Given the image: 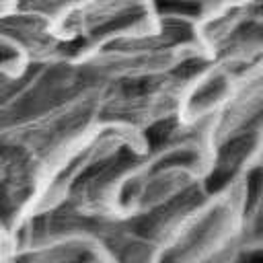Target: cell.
<instances>
[{
  "label": "cell",
  "instance_id": "1",
  "mask_svg": "<svg viewBox=\"0 0 263 263\" xmlns=\"http://www.w3.org/2000/svg\"><path fill=\"white\" fill-rule=\"evenodd\" d=\"M249 175L201 193L156 247L152 263H203L240 247Z\"/></svg>",
  "mask_w": 263,
  "mask_h": 263
},
{
  "label": "cell",
  "instance_id": "2",
  "mask_svg": "<svg viewBox=\"0 0 263 263\" xmlns=\"http://www.w3.org/2000/svg\"><path fill=\"white\" fill-rule=\"evenodd\" d=\"M160 18L150 0H80L53 23L80 53L113 41L144 37L158 29Z\"/></svg>",
  "mask_w": 263,
  "mask_h": 263
},
{
  "label": "cell",
  "instance_id": "3",
  "mask_svg": "<svg viewBox=\"0 0 263 263\" xmlns=\"http://www.w3.org/2000/svg\"><path fill=\"white\" fill-rule=\"evenodd\" d=\"M197 37L210 62L240 74L263 60V0L222 2L197 23Z\"/></svg>",
  "mask_w": 263,
  "mask_h": 263
},
{
  "label": "cell",
  "instance_id": "4",
  "mask_svg": "<svg viewBox=\"0 0 263 263\" xmlns=\"http://www.w3.org/2000/svg\"><path fill=\"white\" fill-rule=\"evenodd\" d=\"M4 263H113L101 242L80 228L27 222L12 236Z\"/></svg>",
  "mask_w": 263,
  "mask_h": 263
},
{
  "label": "cell",
  "instance_id": "5",
  "mask_svg": "<svg viewBox=\"0 0 263 263\" xmlns=\"http://www.w3.org/2000/svg\"><path fill=\"white\" fill-rule=\"evenodd\" d=\"M76 2L80 0H16L14 6L43 12L45 16L55 21L66 8H70ZM150 2L160 16H181L199 23L210 12H214L224 0H150Z\"/></svg>",
  "mask_w": 263,
  "mask_h": 263
},
{
  "label": "cell",
  "instance_id": "6",
  "mask_svg": "<svg viewBox=\"0 0 263 263\" xmlns=\"http://www.w3.org/2000/svg\"><path fill=\"white\" fill-rule=\"evenodd\" d=\"M240 247L249 257L263 255V168L249 173Z\"/></svg>",
  "mask_w": 263,
  "mask_h": 263
},
{
  "label": "cell",
  "instance_id": "7",
  "mask_svg": "<svg viewBox=\"0 0 263 263\" xmlns=\"http://www.w3.org/2000/svg\"><path fill=\"white\" fill-rule=\"evenodd\" d=\"M203 263H247V253L242 251V247H234L214 259H208Z\"/></svg>",
  "mask_w": 263,
  "mask_h": 263
},
{
  "label": "cell",
  "instance_id": "8",
  "mask_svg": "<svg viewBox=\"0 0 263 263\" xmlns=\"http://www.w3.org/2000/svg\"><path fill=\"white\" fill-rule=\"evenodd\" d=\"M255 168H263V127L253 144V150H251V158H249V173L255 171Z\"/></svg>",
  "mask_w": 263,
  "mask_h": 263
},
{
  "label": "cell",
  "instance_id": "9",
  "mask_svg": "<svg viewBox=\"0 0 263 263\" xmlns=\"http://www.w3.org/2000/svg\"><path fill=\"white\" fill-rule=\"evenodd\" d=\"M10 242H12V236L0 226V261L6 257V253H8V249H10Z\"/></svg>",
  "mask_w": 263,
  "mask_h": 263
},
{
  "label": "cell",
  "instance_id": "10",
  "mask_svg": "<svg viewBox=\"0 0 263 263\" xmlns=\"http://www.w3.org/2000/svg\"><path fill=\"white\" fill-rule=\"evenodd\" d=\"M14 2H16V0H0V10H6V8H10V6H14Z\"/></svg>",
  "mask_w": 263,
  "mask_h": 263
},
{
  "label": "cell",
  "instance_id": "11",
  "mask_svg": "<svg viewBox=\"0 0 263 263\" xmlns=\"http://www.w3.org/2000/svg\"><path fill=\"white\" fill-rule=\"evenodd\" d=\"M224 2H234V0H224Z\"/></svg>",
  "mask_w": 263,
  "mask_h": 263
}]
</instances>
